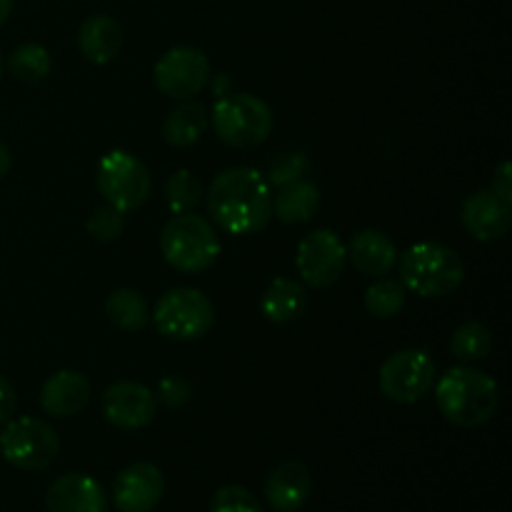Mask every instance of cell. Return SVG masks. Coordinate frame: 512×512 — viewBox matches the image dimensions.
Listing matches in <instances>:
<instances>
[{
	"instance_id": "1",
	"label": "cell",
	"mask_w": 512,
	"mask_h": 512,
	"mask_svg": "<svg viewBox=\"0 0 512 512\" xmlns=\"http://www.w3.org/2000/svg\"><path fill=\"white\" fill-rule=\"evenodd\" d=\"M208 213L230 235H253L273 218V190L263 173L253 168H228L210 183Z\"/></svg>"
},
{
	"instance_id": "2",
	"label": "cell",
	"mask_w": 512,
	"mask_h": 512,
	"mask_svg": "<svg viewBox=\"0 0 512 512\" xmlns=\"http://www.w3.org/2000/svg\"><path fill=\"white\" fill-rule=\"evenodd\" d=\"M435 403L448 423L458 428H480L498 413V383L483 370L458 365L435 383Z\"/></svg>"
},
{
	"instance_id": "3",
	"label": "cell",
	"mask_w": 512,
	"mask_h": 512,
	"mask_svg": "<svg viewBox=\"0 0 512 512\" xmlns=\"http://www.w3.org/2000/svg\"><path fill=\"white\" fill-rule=\"evenodd\" d=\"M400 283L420 298L453 295L465 280V263L453 248L440 243H415L398 255Z\"/></svg>"
},
{
	"instance_id": "4",
	"label": "cell",
	"mask_w": 512,
	"mask_h": 512,
	"mask_svg": "<svg viewBox=\"0 0 512 512\" xmlns=\"http://www.w3.org/2000/svg\"><path fill=\"white\" fill-rule=\"evenodd\" d=\"M160 250L165 263L185 275L208 270L220 255V238L203 215L178 213L165 223L160 233Z\"/></svg>"
},
{
	"instance_id": "5",
	"label": "cell",
	"mask_w": 512,
	"mask_h": 512,
	"mask_svg": "<svg viewBox=\"0 0 512 512\" xmlns=\"http://www.w3.org/2000/svg\"><path fill=\"white\" fill-rule=\"evenodd\" d=\"M213 130L230 148H258L273 133V110L250 93H228L215 103Z\"/></svg>"
},
{
	"instance_id": "6",
	"label": "cell",
	"mask_w": 512,
	"mask_h": 512,
	"mask_svg": "<svg viewBox=\"0 0 512 512\" xmlns=\"http://www.w3.org/2000/svg\"><path fill=\"white\" fill-rule=\"evenodd\" d=\"M153 323L168 340L190 343L210 333L215 323V308L208 295L198 288H173L155 303Z\"/></svg>"
},
{
	"instance_id": "7",
	"label": "cell",
	"mask_w": 512,
	"mask_h": 512,
	"mask_svg": "<svg viewBox=\"0 0 512 512\" xmlns=\"http://www.w3.org/2000/svg\"><path fill=\"white\" fill-rule=\"evenodd\" d=\"M95 180H98V190L105 203L118 208L120 213H133L143 208L153 188L143 160H138L128 150H110L108 155H103Z\"/></svg>"
},
{
	"instance_id": "8",
	"label": "cell",
	"mask_w": 512,
	"mask_h": 512,
	"mask_svg": "<svg viewBox=\"0 0 512 512\" xmlns=\"http://www.w3.org/2000/svg\"><path fill=\"white\" fill-rule=\"evenodd\" d=\"M0 453L13 468L45 470L58 460L60 438L45 420L18 418L5 423Z\"/></svg>"
},
{
	"instance_id": "9",
	"label": "cell",
	"mask_w": 512,
	"mask_h": 512,
	"mask_svg": "<svg viewBox=\"0 0 512 512\" xmlns=\"http://www.w3.org/2000/svg\"><path fill=\"white\" fill-rule=\"evenodd\" d=\"M438 370L425 350L405 348L390 355L378 375L380 390L393 403H418L433 390Z\"/></svg>"
},
{
	"instance_id": "10",
	"label": "cell",
	"mask_w": 512,
	"mask_h": 512,
	"mask_svg": "<svg viewBox=\"0 0 512 512\" xmlns=\"http://www.w3.org/2000/svg\"><path fill=\"white\" fill-rule=\"evenodd\" d=\"M345 265H348L345 243L333 230H313L300 240L298 253H295V268H298L303 283L310 288L323 290L338 283Z\"/></svg>"
},
{
	"instance_id": "11",
	"label": "cell",
	"mask_w": 512,
	"mask_h": 512,
	"mask_svg": "<svg viewBox=\"0 0 512 512\" xmlns=\"http://www.w3.org/2000/svg\"><path fill=\"white\" fill-rule=\"evenodd\" d=\"M155 85L170 100H190L208 85L210 60L203 50L178 45L155 63Z\"/></svg>"
},
{
	"instance_id": "12",
	"label": "cell",
	"mask_w": 512,
	"mask_h": 512,
	"mask_svg": "<svg viewBox=\"0 0 512 512\" xmlns=\"http://www.w3.org/2000/svg\"><path fill=\"white\" fill-rule=\"evenodd\" d=\"M100 405H103V415L110 425L120 430H140L153 423L158 398L145 385L133 383V380H118L105 388Z\"/></svg>"
},
{
	"instance_id": "13",
	"label": "cell",
	"mask_w": 512,
	"mask_h": 512,
	"mask_svg": "<svg viewBox=\"0 0 512 512\" xmlns=\"http://www.w3.org/2000/svg\"><path fill=\"white\" fill-rule=\"evenodd\" d=\"M165 475L153 463H133L113 483V505L120 512H150L163 500Z\"/></svg>"
},
{
	"instance_id": "14",
	"label": "cell",
	"mask_w": 512,
	"mask_h": 512,
	"mask_svg": "<svg viewBox=\"0 0 512 512\" xmlns=\"http://www.w3.org/2000/svg\"><path fill=\"white\" fill-rule=\"evenodd\" d=\"M48 512H108L110 500L103 485L85 473H65L45 493Z\"/></svg>"
},
{
	"instance_id": "15",
	"label": "cell",
	"mask_w": 512,
	"mask_h": 512,
	"mask_svg": "<svg viewBox=\"0 0 512 512\" xmlns=\"http://www.w3.org/2000/svg\"><path fill=\"white\" fill-rule=\"evenodd\" d=\"M512 205H505L503 200L495 198L490 190H478V193L468 195L463 203V218L465 230L473 235L475 240H500L510 230L512 223Z\"/></svg>"
},
{
	"instance_id": "16",
	"label": "cell",
	"mask_w": 512,
	"mask_h": 512,
	"mask_svg": "<svg viewBox=\"0 0 512 512\" xmlns=\"http://www.w3.org/2000/svg\"><path fill=\"white\" fill-rule=\"evenodd\" d=\"M313 493V475L300 460H285L265 483V500L275 512H298Z\"/></svg>"
},
{
	"instance_id": "17",
	"label": "cell",
	"mask_w": 512,
	"mask_h": 512,
	"mask_svg": "<svg viewBox=\"0 0 512 512\" xmlns=\"http://www.w3.org/2000/svg\"><path fill=\"white\" fill-rule=\"evenodd\" d=\"M90 400V383L78 370H60L45 380L40 405L53 418H73L83 413Z\"/></svg>"
},
{
	"instance_id": "18",
	"label": "cell",
	"mask_w": 512,
	"mask_h": 512,
	"mask_svg": "<svg viewBox=\"0 0 512 512\" xmlns=\"http://www.w3.org/2000/svg\"><path fill=\"white\" fill-rule=\"evenodd\" d=\"M348 260L358 273L368 275V278H383L398 263V248L393 240L383 233V230H360L353 235L350 245H345Z\"/></svg>"
},
{
	"instance_id": "19",
	"label": "cell",
	"mask_w": 512,
	"mask_h": 512,
	"mask_svg": "<svg viewBox=\"0 0 512 512\" xmlns=\"http://www.w3.org/2000/svg\"><path fill=\"white\" fill-rule=\"evenodd\" d=\"M125 33L110 15H90L78 30V48L88 63L108 65L123 50Z\"/></svg>"
},
{
	"instance_id": "20",
	"label": "cell",
	"mask_w": 512,
	"mask_h": 512,
	"mask_svg": "<svg viewBox=\"0 0 512 512\" xmlns=\"http://www.w3.org/2000/svg\"><path fill=\"white\" fill-rule=\"evenodd\" d=\"M320 208V190L313 180L298 178L280 185L273 195V215L285 225L308 223Z\"/></svg>"
},
{
	"instance_id": "21",
	"label": "cell",
	"mask_w": 512,
	"mask_h": 512,
	"mask_svg": "<svg viewBox=\"0 0 512 512\" xmlns=\"http://www.w3.org/2000/svg\"><path fill=\"white\" fill-rule=\"evenodd\" d=\"M308 308V290L303 283L293 278H275L273 283L265 288L263 300H260V310L270 323H293Z\"/></svg>"
},
{
	"instance_id": "22",
	"label": "cell",
	"mask_w": 512,
	"mask_h": 512,
	"mask_svg": "<svg viewBox=\"0 0 512 512\" xmlns=\"http://www.w3.org/2000/svg\"><path fill=\"white\" fill-rule=\"evenodd\" d=\"M210 115L205 105L195 100H183L178 108L170 110L163 120V140L173 148H190L203 138L208 130Z\"/></svg>"
},
{
	"instance_id": "23",
	"label": "cell",
	"mask_w": 512,
	"mask_h": 512,
	"mask_svg": "<svg viewBox=\"0 0 512 512\" xmlns=\"http://www.w3.org/2000/svg\"><path fill=\"white\" fill-rule=\"evenodd\" d=\"M105 315H108V320L118 330L138 333V330H143L145 325H148L150 308L138 290L120 288L113 290V293L108 295V300H105Z\"/></svg>"
},
{
	"instance_id": "24",
	"label": "cell",
	"mask_w": 512,
	"mask_h": 512,
	"mask_svg": "<svg viewBox=\"0 0 512 512\" xmlns=\"http://www.w3.org/2000/svg\"><path fill=\"white\" fill-rule=\"evenodd\" d=\"M450 350L460 363H478V360L488 358L490 350H493V333H490L488 325L468 320L453 333Z\"/></svg>"
},
{
	"instance_id": "25",
	"label": "cell",
	"mask_w": 512,
	"mask_h": 512,
	"mask_svg": "<svg viewBox=\"0 0 512 512\" xmlns=\"http://www.w3.org/2000/svg\"><path fill=\"white\" fill-rule=\"evenodd\" d=\"M405 303H408V290L400 280L380 278L365 290V308L378 320L398 318L403 313Z\"/></svg>"
},
{
	"instance_id": "26",
	"label": "cell",
	"mask_w": 512,
	"mask_h": 512,
	"mask_svg": "<svg viewBox=\"0 0 512 512\" xmlns=\"http://www.w3.org/2000/svg\"><path fill=\"white\" fill-rule=\"evenodd\" d=\"M53 68V60L50 53L38 43H23L10 53L8 58V70L15 80L25 85H33L45 80V75Z\"/></svg>"
},
{
	"instance_id": "27",
	"label": "cell",
	"mask_w": 512,
	"mask_h": 512,
	"mask_svg": "<svg viewBox=\"0 0 512 512\" xmlns=\"http://www.w3.org/2000/svg\"><path fill=\"white\" fill-rule=\"evenodd\" d=\"M203 200V185L190 170H175L165 183V203L173 210V215L190 213Z\"/></svg>"
},
{
	"instance_id": "28",
	"label": "cell",
	"mask_w": 512,
	"mask_h": 512,
	"mask_svg": "<svg viewBox=\"0 0 512 512\" xmlns=\"http://www.w3.org/2000/svg\"><path fill=\"white\" fill-rule=\"evenodd\" d=\"M310 170V160L305 153H280L278 158L270 160L268 165V175H265V180L270 183V188H280V185L285 183H293V180L298 178H305V173Z\"/></svg>"
},
{
	"instance_id": "29",
	"label": "cell",
	"mask_w": 512,
	"mask_h": 512,
	"mask_svg": "<svg viewBox=\"0 0 512 512\" xmlns=\"http://www.w3.org/2000/svg\"><path fill=\"white\" fill-rule=\"evenodd\" d=\"M210 512H265V508L243 485H223L210 500Z\"/></svg>"
},
{
	"instance_id": "30",
	"label": "cell",
	"mask_w": 512,
	"mask_h": 512,
	"mask_svg": "<svg viewBox=\"0 0 512 512\" xmlns=\"http://www.w3.org/2000/svg\"><path fill=\"white\" fill-rule=\"evenodd\" d=\"M85 228H88V235H93L100 243H113V240H118L123 235L125 213H120L113 205H103V208H98L90 215Z\"/></svg>"
},
{
	"instance_id": "31",
	"label": "cell",
	"mask_w": 512,
	"mask_h": 512,
	"mask_svg": "<svg viewBox=\"0 0 512 512\" xmlns=\"http://www.w3.org/2000/svg\"><path fill=\"white\" fill-rule=\"evenodd\" d=\"M158 395L168 408H178V405H183L185 400L190 398V385L178 378H165L163 383H160Z\"/></svg>"
},
{
	"instance_id": "32",
	"label": "cell",
	"mask_w": 512,
	"mask_h": 512,
	"mask_svg": "<svg viewBox=\"0 0 512 512\" xmlns=\"http://www.w3.org/2000/svg\"><path fill=\"white\" fill-rule=\"evenodd\" d=\"M490 193H493L495 198L503 200L505 205H512V165L508 163V160H505V163H500L498 168H495Z\"/></svg>"
},
{
	"instance_id": "33",
	"label": "cell",
	"mask_w": 512,
	"mask_h": 512,
	"mask_svg": "<svg viewBox=\"0 0 512 512\" xmlns=\"http://www.w3.org/2000/svg\"><path fill=\"white\" fill-rule=\"evenodd\" d=\"M13 413H15V390L13 385L0 375V425L13 420Z\"/></svg>"
},
{
	"instance_id": "34",
	"label": "cell",
	"mask_w": 512,
	"mask_h": 512,
	"mask_svg": "<svg viewBox=\"0 0 512 512\" xmlns=\"http://www.w3.org/2000/svg\"><path fill=\"white\" fill-rule=\"evenodd\" d=\"M10 163H13V160H10V150L5 148V143L0 140V180L10 173Z\"/></svg>"
},
{
	"instance_id": "35",
	"label": "cell",
	"mask_w": 512,
	"mask_h": 512,
	"mask_svg": "<svg viewBox=\"0 0 512 512\" xmlns=\"http://www.w3.org/2000/svg\"><path fill=\"white\" fill-rule=\"evenodd\" d=\"M13 3L15 0H0V25H3L5 20L10 18V13H13Z\"/></svg>"
},
{
	"instance_id": "36",
	"label": "cell",
	"mask_w": 512,
	"mask_h": 512,
	"mask_svg": "<svg viewBox=\"0 0 512 512\" xmlns=\"http://www.w3.org/2000/svg\"><path fill=\"white\" fill-rule=\"evenodd\" d=\"M0 78H3V53H0Z\"/></svg>"
}]
</instances>
